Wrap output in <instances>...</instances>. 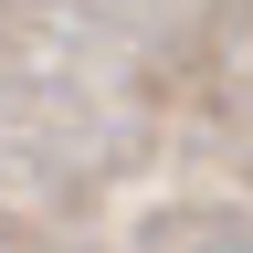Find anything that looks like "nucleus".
Listing matches in <instances>:
<instances>
[{"label":"nucleus","mask_w":253,"mask_h":253,"mask_svg":"<svg viewBox=\"0 0 253 253\" xmlns=\"http://www.w3.org/2000/svg\"><path fill=\"white\" fill-rule=\"evenodd\" d=\"M221 253H253V243H221Z\"/></svg>","instance_id":"f257e3e1"}]
</instances>
